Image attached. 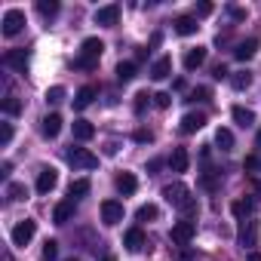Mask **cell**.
Instances as JSON below:
<instances>
[{
  "label": "cell",
  "instance_id": "6da1fadb",
  "mask_svg": "<svg viewBox=\"0 0 261 261\" xmlns=\"http://www.w3.org/2000/svg\"><path fill=\"white\" fill-rule=\"evenodd\" d=\"M101 53H105V43H101L98 37H86V40L80 43V56L74 59V68H83V71H92V68L98 65V59H101Z\"/></svg>",
  "mask_w": 261,
  "mask_h": 261
},
{
  "label": "cell",
  "instance_id": "7a4b0ae2",
  "mask_svg": "<svg viewBox=\"0 0 261 261\" xmlns=\"http://www.w3.org/2000/svg\"><path fill=\"white\" fill-rule=\"evenodd\" d=\"M163 197H166V203H172V206H175V209H181L185 215H191V212L197 209V200L191 197V191H188L181 181L166 185V188H163Z\"/></svg>",
  "mask_w": 261,
  "mask_h": 261
},
{
  "label": "cell",
  "instance_id": "3957f363",
  "mask_svg": "<svg viewBox=\"0 0 261 261\" xmlns=\"http://www.w3.org/2000/svg\"><path fill=\"white\" fill-rule=\"evenodd\" d=\"M34 233H37V221L34 218H25V221H19L16 227H13V246H28L31 240H34Z\"/></svg>",
  "mask_w": 261,
  "mask_h": 261
},
{
  "label": "cell",
  "instance_id": "277c9868",
  "mask_svg": "<svg viewBox=\"0 0 261 261\" xmlns=\"http://www.w3.org/2000/svg\"><path fill=\"white\" fill-rule=\"evenodd\" d=\"M0 25H4V37H16L25 28V13L22 10H7L4 19H0Z\"/></svg>",
  "mask_w": 261,
  "mask_h": 261
},
{
  "label": "cell",
  "instance_id": "5b68a950",
  "mask_svg": "<svg viewBox=\"0 0 261 261\" xmlns=\"http://www.w3.org/2000/svg\"><path fill=\"white\" fill-rule=\"evenodd\" d=\"M68 163L77 166V169H95L98 166V157L92 151H86V148H71L68 151Z\"/></svg>",
  "mask_w": 261,
  "mask_h": 261
},
{
  "label": "cell",
  "instance_id": "8992f818",
  "mask_svg": "<svg viewBox=\"0 0 261 261\" xmlns=\"http://www.w3.org/2000/svg\"><path fill=\"white\" fill-rule=\"evenodd\" d=\"M194 233H197L194 221H175V224H172V230H169L172 243H178V246H188V243L194 240Z\"/></svg>",
  "mask_w": 261,
  "mask_h": 261
},
{
  "label": "cell",
  "instance_id": "52a82bcc",
  "mask_svg": "<svg viewBox=\"0 0 261 261\" xmlns=\"http://www.w3.org/2000/svg\"><path fill=\"white\" fill-rule=\"evenodd\" d=\"M101 221H105L108 227L120 224V221H123V203H117V200H105V203H101Z\"/></svg>",
  "mask_w": 261,
  "mask_h": 261
},
{
  "label": "cell",
  "instance_id": "ba28073f",
  "mask_svg": "<svg viewBox=\"0 0 261 261\" xmlns=\"http://www.w3.org/2000/svg\"><path fill=\"white\" fill-rule=\"evenodd\" d=\"M56 185H59V172L53 166H43L37 172V194H49V191H56Z\"/></svg>",
  "mask_w": 261,
  "mask_h": 261
},
{
  "label": "cell",
  "instance_id": "9c48e42d",
  "mask_svg": "<svg viewBox=\"0 0 261 261\" xmlns=\"http://www.w3.org/2000/svg\"><path fill=\"white\" fill-rule=\"evenodd\" d=\"M117 19H120V7H117V4H108V7H98V10H95V25L114 28Z\"/></svg>",
  "mask_w": 261,
  "mask_h": 261
},
{
  "label": "cell",
  "instance_id": "30bf717a",
  "mask_svg": "<svg viewBox=\"0 0 261 261\" xmlns=\"http://www.w3.org/2000/svg\"><path fill=\"white\" fill-rule=\"evenodd\" d=\"M123 246H126L129 252H142V249L148 246L145 230H142V227H129V230H126V237H123Z\"/></svg>",
  "mask_w": 261,
  "mask_h": 261
},
{
  "label": "cell",
  "instance_id": "8fae6325",
  "mask_svg": "<svg viewBox=\"0 0 261 261\" xmlns=\"http://www.w3.org/2000/svg\"><path fill=\"white\" fill-rule=\"evenodd\" d=\"M203 126H206V114H200V111L194 114V111H191V114L181 117V126H178V129H181L185 136H191V133H197V129H203Z\"/></svg>",
  "mask_w": 261,
  "mask_h": 261
},
{
  "label": "cell",
  "instance_id": "7c38bea8",
  "mask_svg": "<svg viewBox=\"0 0 261 261\" xmlns=\"http://www.w3.org/2000/svg\"><path fill=\"white\" fill-rule=\"evenodd\" d=\"M95 95H98V89H95L92 83H89V86H80V89H77V95H74V108H77V111H83V108H89Z\"/></svg>",
  "mask_w": 261,
  "mask_h": 261
},
{
  "label": "cell",
  "instance_id": "4fadbf2b",
  "mask_svg": "<svg viewBox=\"0 0 261 261\" xmlns=\"http://www.w3.org/2000/svg\"><path fill=\"white\" fill-rule=\"evenodd\" d=\"M114 185H117V191H120L123 197H129V194H136V188H139V181H136V175H133V172H120Z\"/></svg>",
  "mask_w": 261,
  "mask_h": 261
},
{
  "label": "cell",
  "instance_id": "5bb4252c",
  "mask_svg": "<svg viewBox=\"0 0 261 261\" xmlns=\"http://www.w3.org/2000/svg\"><path fill=\"white\" fill-rule=\"evenodd\" d=\"M172 28H175V34H181V37H191V34H197V19H191V16H178L175 22H172Z\"/></svg>",
  "mask_w": 261,
  "mask_h": 261
},
{
  "label": "cell",
  "instance_id": "9a60e30c",
  "mask_svg": "<svg viewBox=\"0 0 261 261\" xmlns=\"http://www.w3.org/2000/svg\"><path fill=\"white\" fill-rule=\"evenodd\" d=\"M203 62H206V46H194V49L185 53V68L188 71H197Z\"/></svg>",
  "mask_w": 261,
  "mask_h": 261
},
{
  "label": "cell",
  "instance_id": "2e32d148",
  "mask_svg": "<svg viewBox=\"0 0 261 261\" xmlns=\"http://www.w3.org/2000/svg\"><path fill=\"white\" fill-rule=\"evenodd\" d=\"M169 74H172V59H169V56H160V59L151 65V77H154V80H166Z\"/></svg>",
  "mask_w": 261,
  "mask_h": 261
},
{
  "label": "cell",
  "instance_id": "e0dca14e",
  "mask_svg": "<svg viewBox=\"0 0 261 261\" xmlns=\"http://www.w3.org/2000/svg\"><path fill=\"white\" fill-rule=\"evenodd\" d=\"M255 53H258V40H243V43H237L233 59H237V62H249Z\"/></svg>",
  "mask_w": 261,
  "mask_h": 261
},
{
  "label": "cell",
  "instance_id": "ac0fdd59",
  "mask_svg": "<svg viewBox=\"0 0 261 261\" xmlns=\"http://www.w3.org/2000/svg\"><path fill=\"white\" fill-rule=\"evenodd\" d=\"M230 117H233V123H237V126H243V129L255 123V111H249V108H243V105H233Z\"/></svg>",
  "mask_w": 261,
  "mask_h": 261
},
{
  "label": "cell",
  "instance_id": "d6986e66",
  "mask_svg": "<svg viewBox=\"0 0 261 261\" xmlns=\"http://www.w3.org/2000/svg\"><path fill=\"white\" fill-rule=\"evenodd\" d=\"M74 209H77L74 200H62V203L56 206V212H53V221H56V224H65V221L74 215Z\"/></svg>",
  "mask_w": 261,
  "mask_h": 261
},
{
  "label": "cell",
  "instance_id": "ffe728a7",
  "mask_svg": "<svg viewBox=\"0 0 261 261\" xmlns=\"http://www.w3.org/2000/svg\"><path fill=\"white\" fill-rule=\"evenodd\" d=\"M240 243H243V246H255V243H258V221H243V227H240Z\"/></svg>",
  "mask_w": 261,
  "mask_h": 261
},
{
  "label": "cell",
  "instance_id": "44dd1931",
  "mask_svg": "<svg viewBox=\"0 0 261 261\" xmlns=\"http://www.w3.org/2000/svg\"><path fill=\"white\" fill-rule=\"evenodd\" d=\"M95 136V126L89 120H74V139L77 142H89Z\"/></svg>",
  "mask_w": 261,
  "mask_h": 261
},
{
  "label": "cell",
  "instance_id": "7402d4cb",
  "mask_svg": "<svg viewBox=\"0 0 261 261\" xmlns=\"http://www.w3.org/2000/svg\"><path fill=\"white\" fill-rule=\"evenodd\" d=\"M59 133H62V117L59 114H46L43 117V136L46 139H56Z\"/></svg>",
  "mask_w": 261,
  "mask_h": 261
},
{
  "label": "cell",
  "instance_id": "603a6c76",
  "mask_svg": "<svg viewBox=\"0 0 261 261\" xmlns=\"http://www.w3.org/2000/svg\"><path fill=\"white\" fill-rule=\"evenodd\" d=\"M25 62H28L25 49H10V53L4 56V65H10V68H16V71H25Z\"/></svg>",
  "mask_w": 261,
  "mask_h": 261
},
{
  "label": "cell",
  "instance_id": "cb8c5ba5",
  "mask_svg": "<svg viewBox=\"0 0 261 261\" xmlns=\"http://www.w3.org/2000/svg\"><path fill=\"white\" fill-rule=\"evenodd\" d=\"M188 151L185 148H175L172 151V157H169V166H172V172H188Z\"/></svg>",
  "mask_w": 261,
  "mask_h": 261
},
{
  "label": "cell",
  "instance_id": "d4e9b609",
  "mask_svg": "<svg viewBox=\"0 0 261 261\" xmlns=\"http://www.w3.org/2000/svg\"><path fill=\"white\" fill-rule=\"evenodd\" d=\"M215 145L221 148V151H233V133H230V129H218V133H215Z\"/></svg>",
  "mask_w": 261,
  "mask_h": 261
},
{
  "label": "cell",
  "instance_id": "484cf974",
  "mask_svg": "<svg viewBox=\"0 0 261 261\" xmlns=\"http://www.w3.org/2000/svg\"><path fill=\"white\" fill-rule=\"evenodd\" d=\"M133 77H136V62H120L117 65V80L120 83H129Z\"/></svg>",
  "mask_w": 261,
  "mask_h": 261
},
{
  "label": "cell",
  "instance_id": "4316f807",
  "mask_svg": "<svg viewBox=\"0 0 261 261\" xmlns=\"http://www.w3.org/2000/svg\"><path fill=\"white\" fill-rule=\"evenodd\" d=\"M230 86L240 89V92L249 89V86H252V74H249V71H237V74H230Z\"/></svg>",
  "mask_w": 261,
  "mask_h": 261
},
{
  "label": "cell",
  "instance_id": "83f0119b",
  "mask_svg": "<svg viewBox=\"0 0 261 261\" xmlns=\"http://www.w3.org/2000/svg\"><path fill=\"white\" fill-rule=\"evenodd\" d=\"M252 209H255V206H252V200H233V203H230V212H233L237 218H249V215H252Z\"/></svg>",
  "mask_w": 261,
  "mask_h": 261
},
{
  "label": "cell",
  "instance_id": "f1b7e54d",
  "mask_svg": "<svg viewBox=\"0 0 261 261\" xmlns=\"http://www.w3.org/2000/svg\"><path fill=\"white\" fill-rule=\"evenodd\" d=\"M136 218H139V221H157V218H160V209H157L154 203H145V206H139Z\"/></svg>",
  "mask_w": 261,
  "mask_h": 261
},
{
  "label": "cell",
  "instance_id": "f546056e",
  "mask_svg": "<svg viewBox=\"0 0 261 261\" xmlns=\"http://www.w3.org/2000/svg\"><path fill=\"white\" fill-rule=\"evenodd\" d=\"M89 188H92L89 178H77V181H71V191H68V194H71V200H77V197H86Z\"/></svg>",
  "mask_w": 261,
  "mask_h": 261
},
{
  "label": "cell",
  "instance_id": "4dcf8cb0",
  "mask_svg": "<svg viewBox=\"0 0 261 261\" xmlns=\"http://www.w3.org/2000/svg\"><path fill=\"white\" fill-rule=\"evenodd\" d=\"M0 108H4V114H7V117H19V114H22V101H19L16 95L4 98V105H0Z\"/></svg>",
  "mask_w": 261,
  "mask_h": 261
},
{
  "label": "cell",
  "instance_id": "1f68e13d",
  "mask_svg": "<svg viewBox=\"0 0 261 261\" xmlns=\"http://www.w3.org/2000/svg\"><path fill=\"white\" fill-rule=\"evenodd\" d=\"M37 13H40L43 19H53V16L59 13V4H56V0H37Z\"/></svg>",
  "mask_w": 261,
  "mask_h": 261
},
{
  "label": "cell",
  "instance_id": "d6a6232c",
  "mask_svg": "<svg viewBox=\"0 0 261 261\" xmlns=\"http://www.w3.org/2000/svg\"><path fill=\"white\" fill-rule=\"evenodd\" d=\"M7 197H10V200H25V197H28V188H25L22 181H10V185H7Z\"/></svg>",
  "mask_w": 261,
  "mask_h": 261
},
{
  "label": "cell",
  "instance_id": "836d02e7",
  "mask_svg": "<svg viewBox=\"0 0 261 261\" xmlns=\"http://www.w3.org/2000/svg\"><path fill=\"white\" fill-rule=\"evenodd\" d=\"M40 258H43V261H56V258H59V243H56V240H46Z\"/></svg>",
  "mask_w": 261,
  "mask_h": 261
},
{
  "label": "cell",
  "instance_id": "e575fe53",
  "mask_svg": "<svg viewBox=\"0 0 261 261\" xmlns=\"http://www.w3.org/2000/svg\"><path fill=\"white\" fill-rule=\"evenodd\" d=\"M200 185H203L206 191H215V188H218V175H215L212 169H206V172L200 175Z\"/></svg>",
  "mask_w": 261,
  "mask_h": 261
},
{
  "label": "cell",
  "instance_id": "d590c367",
  "mask_svg": "<svg viewBox=\"0 0 261 261\" xmlns=\"http://www.w3.org/2000/svg\"><path fill=\"white\" fill-rule=\"evenodd\" d=\"M65 98V86H53V89H46V101L49 105H59Z\"/></svg>",
  "mask_w": 261,
  "mask_h": 261
},
{
  "label": "cell",
  "instance_id": "8d00e7d4",
  "mask_svg": "<svg viewBox=\"0 0 261 261\" xmlns=\"http://www.w3.org/2000/svg\"><path fill=\"white\" fill-rule=\"evenodd\" d=\"M243 166H246V172H261V154H249Z\"/></svg>",
  "mask_w": 261,
  "mask_h": 261
},
{
  "label": "cell",
  "instance_id": "74e56055",
  "mask_svg": "<svg viewBox=\"0 0 261 261\" xmlns=\"http://www.w3.org/2000/svg\"><path fill=\"white\" fill-rule=\"evenodd\" d=\"M151 98H154V95L139 92V95H136V105H133V108H136V114H145V108H148V101H151Z\"/></svg>",
  "mask_w": 261,
  "mask_h": 261
},
{
  "label": "cell",
  "instance_id": "f35d334b",
  "mask_svg": "<svg viewBox=\"0 0 261 261\" xmlns=\"http://www.w3.org/2000/svg\"><path fill=\"white\" fill-rule=\"evenodd\" d=\"M13 142V123H4V126H0V145H10Z\"/></svg>",
  "mask_w": 261,
  "mask_h": 261
},
{
  "label": "cell",
  "instance_id": "ab89813d",
  "mask_svg": "<svg viewBox=\"0 0 261 261\" xmlns=\"http://www.w3.org/2000/svg\"><path fill=\"white\" fill-rule=\"evenodd\" d=\"M206 98H209V89H206V86H197V89H194L185 101H206Z\"/></svg>",
  "mask_w": 261,
  "mask_h": 261
},
{
  "label": "cell",
  "instance_id": "60d3db41",
  "mask_svg": "<svg viewBox=\"0 0 261 261\" xmlns=\"http://www.w3.org/2000/svg\"><path fill=\"white\" fill-rule=\"evenodd\" d=\"M154 105H157V108H163V111H166V108H169V105H172V95H169V92H157V95H154Z\"/></svg>",
  "mask_w": 261,
  "mask_h": 261
},
{
  "label": "cell",
  "instance_id": "b9f144b4",
  "mask_svg": "<svg viewBox=\"0 0 261 261\" xmlns=\"http://www.w3.org/2000/svg\"><path fill=\"white\" fill-rule=\"evenodd\" d=\"M227 13H230V19H237V22H243V19L249 16V13H246L243 7H227Z\"/></svg>",
  "mask_w": 261,
  "mask_h": 261
},
{
  "label": "cell",
  "instance_id": "7bdbcfd3",
  "mask_svg": "<svg viewBox=\"0 0 261 261\" xmlns=\"http://www.w3.org/2000/svg\"><path fill=\"white\" fill-rule=\"evenodd\" d=\"M212 13V4H197V16H209Z\"/></svg>",
  "mask_w": 261,
  "mask_h": 261
},
{
  "label": "cell",
  "instance_id": "ee69618b",
  "mask_svg": "<svg viewBox=\"0 0 261 261\" xmlns=\"http://www.w3.org/2000/svg\"><path fill=\"white\" fill-rule=\"evenodd\" d=\"M117 151H120V148H117V142H108V145H105V154H108V157H114Z\"/></svg>",
  "mask_w": 261,
  "mask_h": 261
},
{
  "label": "cell",
  "instance_id": "f6af8a7d",
  "mask_svg": "<svg viewBox=\"0 0 261 261\" xmlns=\"http://www.w3.org/2000/svg\"><path fill=\"white\" fill-rule=\"evenodd\" d=\"M191 258H194V252H191V249H181V252H178V258H175V261H191Z\"/></svg>",
  "mask_w": 261,
  "mask_h": 261
},
{
  "label": "cell",
  "instance_id": "bcb514c9",
  "mask_svg": "<svg viewBox=\"0 0 261 261\" xmlns=\"http://www.w3.org/2000/svg\"><path fill=\"white\" fill-rule=\"evenodd\" d=\"M136 142H151V133H145V129H139V133H136Z\"/></svg>",
  "mask_w": 261,
  "mask_h": 261
},
{
  "label": "cell",
  "instance_id": "7dc6e473",
  "mask_svg": "<svg viewBox=\"0 0 261 261\" xmlns=\"http://www.w3.org/2000/svg\"><path fill=\"white\" fill-rule=\"evenodd\" d=\"M215 77H218V80H221V77H230V71H227L224 65H218V68H215Z\"/></svg>",
  "mask_w": 261,
  "mask_h": 261
},
{
  "label": "cell",
  "instance_id": "c3c4849f",
  "mask_svg": "<svg viewBox=\"0 0 261 261\" xmlns=\"http://www.w3.org/2000/svg\"><path fill=\"white\" fill-rule=\"evenodd\" d=\"M160 166H163V163H160V160H151V163H148V172H157V169H160Z\"/></svg>",
  "mask_w": 261,
  "mask_h": 261
},
{
  "label": "cell",
  "instance_id": "681fc988",
  "mask_svg": "<svg viewBox=\"0 0 261 261\" xmlns=\"http://www.w3.org/2000/svg\"><path fill=\"white\" fill-rule=\"evenodd\" d=\"M249 261H261V252H249Z\"/></svg>",
  "mask_w": 261,
  "mask_h": 261
},
{
  "label": "cell",
  "instance_id": "f907efd6",
  "mask_svg": "<svg viewBox=\"0 0 261 261\" xmlns=\"http://www.w3.org/2000/svg\"><path fill=\"white\" fill-rule=\"evenodd\" d=\"M252 185H255V191H258V194H261V178H255V181H252Z\"/></svg>",
  "mask_w": 261,
  "mask_h": 261
},
{
  "label": "cell",
  "instance_id": "816d5d0a",
  "mask_svg": "<svg viewBox=\"0 0 261 261\" xmlns=\"http://www.w3.org/2000/svg\"><path fill=\"white\" fill-rule=\"evenodd\" d=\"M255 142H258V148H261V129H258V136H255Z\"/></svg>",
  "mask_w": 261,
  "mask_h": 261
},
{
  "label": "cell",
  "instance_id": "f5cc1de1",
  "mask_svg": "<svg viewBox=\"0 0 261 261\" xmlns=\"http://www.w3.org/2000/svg\"><path fill=\"white\" fill-rule=\"evenodd\" d=\"M101 261H117V258H114V255H108V258H101Z\"/></svg>",
  "mask_w": 261,
  "mask_h": 261
},
{
  "label": "cell",
  "instance_id": "db71d44e",
  "mask_svg": "<svg viewBox=\"0 0 261 261\" xmlns=\"http://www.w3.org/2000/svg\"><path fill=\"white\" fill-rule=\"evenodd\" d=\"M4 261H13V258H10V255H4Z\"/></svg>",
  "mask_w": 261,
  "mask_h": 261
},
{
  "label": "cell",
  "instance_id": "11a10c76",
  "mask_svg": "<svg viewBox=\"0 0 261 261\" xmlns=\"http://www.w3.org/2000/svg\"><path fill=\"white\" fill-rule=\"evenodd\" d=\"M65 261H77V258H65Z\"/></svg>",
  "mask_w": 261,
  "mask_h": 261
}]
</instances>
